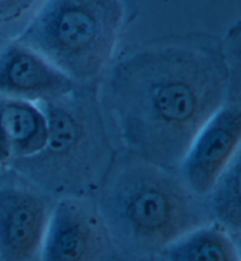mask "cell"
I'll return each instance as SVG.
<instances>
[{"label":"cell","instance_id":"cell-9","mask_svg":"<svg viewBox=\"0 0 241 261\" xmlns=\"http://www.w3.org/2000/svg\"><path fill=\"white\" fill-rule=\"evenodd\" d=\"M47 130L41 106L0 95V165L39 154L46 146Z\"/></svg>","mask_w":241,"mask_h":261},{"label":"cell","instance_id":"cell-11","mask_svg":"<svg viewBox=\"0 0 241 261\" xmlns=\"http://www.w3.org/2000/svg\"><path fill=\"white\" fill-rule=\"evenodd\" d=\"M205 199L213 222L238 238L241 225L239 156L221 175Z\"/></svg>","mask_w":241,"mask_h":261},{"label":"cell","instance_id":"cell-10","mask_svg":"<svg viewBox=\"0 0 241 261\" xmlns=\"http://www.w3.org/2000/svg\"><path fill=\"white\" fill-rule=\"evenodd\" d=\"M163 253L166 261H240L235 238L213 221L187 233Z\"/></svg>","mask_w":241,"mask_h":261},{"label":"cell","instance_id":"cell-5","mask_svg":"<svg viewBox=\"0 0 241 261\" xmlns=\"http://www.w3.org/2000/svg\"><path fill=\"white\" fill-rule=\"evenodd\" d=\"M241 111L227 101L198 133L180 166L183 184L200 198H206L218 180L239 156Z\"/></svg>","mask_w":241,"mask_h":261},{"label":"cell","instance_id":"cell-12","mask_svg":"<svg viewBox=\"0 0 241 261\" xmlns=\"http://www.w3.org/2000/svg\"><path fill=\"white\" fill-rule=\"evenodd\" d=\"M37 0H0V24L17 20Z\"/></svg>","mask_w":241,"mask_h":261},{"label":"cell","instance_id":"cell-4","mask_svg":"<svg viewBox=\"0 0 241 261\" xmlns=\"http://www.w3.org/2000/svg\"><path fill=\"white\" fill-rule=\"evenodd\" d=\"M75 91L41 102L47 118V141L39 154L22 160V166L49 173L85 174L104 155L105 139L99 119L93 109L80 103Z\"/></svg>","mask_w":241,"mask_h":261},{"label":"cell","instance_id":"cell-1","mask_svg":"<svg viewBox=\"0 0 241 261\" xmlns=\"http://www.w3.org/2000/svg\"><path fill=\"white\" fill-rule=\"evenodd\" d=\"M233 72L213 39L139 48L107 72L100 102L138 159L174 171L198 133L229 100Z\"/></svg>","mask_w":241,"mask_h":261},{"label":"cell","instance_id":"cell-3","mask_svg":"<svg viewBox=\"0 0 241 261\" xmlns=\"http://www.w3.org/2000/svg\"><path fill=\"white\" fill-rule=\"evenodd\" d=\"M124 20L121 0H44L15 41L87 83L109 67Z\"/></svg>","mask_w":241,"mask_h":261},{"label":"cell","instance_id":"cell-2","mask_svg":"<svg viewBox=\"0 0 241 261\" xmlns=\"http://www.w3.org/2000/svg\"><path fill=\"white\" fill-rule=\"evenodd\" d=\"M181 178L146 161L118 172L100 214L111 234L141 252H164L187 233L212 222L207 205Z\"/></svg>","mask_w":241,"mask_h":261},{"label":"cell","instance_id":"cell-6","mask_svg":"<svg viewBox=\"0 0 241 261\" xmlns=\"http://www.w3.org/2000/svg\"><path fill=\"white\" fill-rule=\"evenodd\" d=\"M100 212L76 199L53 206L41 261H107L113 246Z\"/></svg>","mask_w":241,"mask_h":261},{"label":"cell","instance_id":"cell-8","mask_svg":"<svg viewBox=\"0 0 241 261\" xmlns=\"http://www.w3.org/2000/svg\"><path fill=\"white\" fill-rule=\"evenodd\" d=\"M75 90L74 80L28 46L14 40L0 53V95L41 103Z\"/></svg>","mask_w":241,"mask_h":261},{"label":"cell","instance_id":"cell-7","mask_svg":"<svg viewBox=\"0 0 241 261\" xmlns=\"http://www.w3.org/2000/svg\"><path fill=\"white\" fill-rule=\"evenodd\" d=\"M52 208L43 195L29 189H0V261L40 256Z\"/></svg>","mask_w":241,"mask_h":261}]
</instances>
